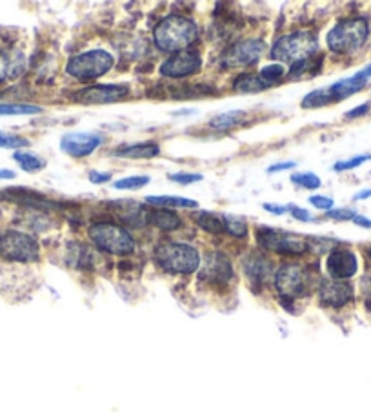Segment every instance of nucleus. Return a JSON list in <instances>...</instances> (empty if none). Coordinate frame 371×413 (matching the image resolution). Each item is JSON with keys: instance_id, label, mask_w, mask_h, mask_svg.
Returning <instances> with one entry per match:
<instances>
[{"instance_id": "nucleus-24", "label": "nucleus", "mask_w": 371, "mask_h": 413, "mask_svg": "<svg viewBox=\"0 0 371 413\" xmlns=\"http://www.w3.org/2000/svg\"><path fill=\"white\" fill-rule=\"evenodd\" d=\"M13 160L27 173H36V171H42L46 168V160L33 151H15Z\"/></svg>"}, {"instance_id": "nucleus-43", "label": "nucleus", "mask_w": 371, "mask_h": 413, "mask_svg": "<svg viewBox=\"0 0 371 413\" xmlns=\"http://www.w3.org/2000/svg\"><path fill=\"white\" fill-rule=\"evenodd\" d=\"M266 211H271L273 215H284L288 214V206H278V204H264Z\"/></svg>"}, {"instance_id": "nucleus-3", "label": "nucleus", "mask_w": 371, "mask_h": 413, "mask_svg": "<svg viewBox=\"0 0 371 413\" xmlns=\"http://www.w3.org/2000/svg\"><path fill=\"white\" fill-rule=\"evenodd\" d=\"M155 263L168 273L189 275L197 271L201 255L193 246L180 242H162L155 248Z\"/></svg>"}, {"instance_id": "nucleus-12", "label": "nucleus", "mask_w": 371, "mask_h": 413, "mask_svg": "<svg viewBox=\"0 0 371 413\" xmlns=\"http://www.w3.org/2000/svg\"><path fill=\"white\" fill-rule=\"evenodd\" d=\"M202 58L197 51H179V53L171 55L166 58L161 66V73L170 79H184V77H191L201 72Z\"/></svg>"}, {"instance_id": "nucleus-27", "label": "nucleus", "mask_w": 371, "mask_h": 413, "mask_svg": "<svg viewBox=\"0 0 371 413\" xmlns=\"http://www.w3.org/2000/svg\"><path fill=\"white\" fill-rule=\"evenodd\" d=\"M331 103H335V98L331 97L330 88H321L315 89V91H309V93L302 98L300 106L304 107V110H313V107L328 106V104Z\"/></svg>"}, {"instance_id": "nucleus-9", "label": "nucleus", "mask_w": 371, "mask_h": 413, "mask_svg": "<svg viewBox=\"0 0 371 413\" xmlns=\"http://www.w3.org/2000/svg\"><path fill=\"white\" fill-rule=\"evenodd\" d=\"M257 242L268 251L281 255H304L309 249L308 242L302 237L271 230L268 226L257 228Z\"/></svg>"}, {"instance_id": "nucleus-17", "label": "nucleus", "mask_w": 371, "mask_h": 413, "mask_svg": "<svg viewBox=\"0 0 371 413\" xmlns=\"http://www.w3.org/2000/svg\"><path fill=\"white\" fill-rule=\"evenodd\" d=\"M0 197L4 200H9V202H17L20 206H27V208H35V209H51L57 208V202H51L48 197L41 195L33 190H26V188H8V190L0 191Z\"/></svg>"}, {"instance_id": "nucleus-39", "label": "nucleus", "mask_w": 371, "mask_h": 413, "mask_svg": "<svg viewBox=\"0 0 371 413\" xmlns=\"http://www.w3.org/2000/svg\"><path fill=\"white\" fill-rule=\"evenodd\" d=\"M353 209H330L328 211V217L333 218V221H353L355 217Z\"/></svg>"}, {"instance_id": "nucleus-18", "label": "nucleus", "mask_w": 371, "mask_h": 413, "mask_svg": "<svg viewBox=\"0 0 371 413\" xmlns=\"http://www.w3.org/2000/svg\"><path fill=\"white\" fill-rule=\"evenodd\" d=\"M26 67V57L15 48H0V84L22 75Z\"/></svg>"}, {"instance_id": "nucleus-37", "label": "nucleus", "mask_w": 371, "mask_h": 413, "mask_svg": "<svg viewBox=\"0 0 371 413\" xmlns=\"http://www.w3.org/2000/svg\"><path fill=\"white\" fill-rule=\"evenodd\" d=\"M288 211L291 214V217L295 218V221H300V223H311V215H309L308 209L299 208L295 204H288Z\"/></svg>"}, {"instance_id": "nucleus-15", "label": "nucleus", "mask_w": 371, "mask_h": 413, "mask_svg": "<svg viewBox=\"0 0 371 413\" xmlns=\"http://www.w3.org/2000/svg\"><path fill=\"white\" fill-rule=\"evenodd\" d=\"M328 273L331 279L335 280H346L357 273L358 263L357 255L348 248H335L328 257Z\"/></svg>"}, {"instance_id": "nucleus-10", "label": "nucleus", "mask_w": 371, "mask_h": 413, "mask_svg": "<svg viewBox=\"0 0 371 413\" xmlns=\"http://www.w3.org/2000/svg\"><path fill=\"white\" fill-rule=\"evenodd\" d=\"M266 49V42L262 39L241 40L237 44L229 46L226 53L220 57V66L229 70V67H246L255 64Z\"/></svg>"}, {"instance_id": "nucleus-14", "label": "nucleus", "mask_w": 371, "mask_h": 413, "mask_svg": "<svg viewBox=\"0 0 371 413\" xmlns=\"http://www.w3.org/2000/svg\"><path fill=\"white\" fill-rule=\"evenodd\" d=\"M233 279V266L228 255L219 254H208L204 266L201 270V280L210 282V284H226Z\"/></svg>"}, {"instance_id": "nucleus-16", "label": "nucleus", "mask_w": 371, "mask_h": 413, "mask_svg": "<svg viewBox=\"0 0 371 413\" xmlns=\"http://www.w3.org/2000/svg\"><path fill=\"white\" fill-rule=\"evenodd\" d=\"M353 286L344 280H322L318 286V297L322 304L331 308H342L353 301Z\"/></svg>"}, {"instance_id": "nucleus-31", "label": "nucleus", "mask_w": 371, "mask_h": 413, "mask_svg": "<svg viewBox=\"0 0 371 413\" xmlns=\"http://www.w3.org/2000/svg\"><path fill=\"white\" fill-rule=\"evenodd\" d=\"M149 181H151V178H149L148 175H135V177H126L121 178V181H116V183L113 184V188L121 191L140 190V188H144L146 184H149Z\"/></svg>"}, {"instance_id": "nucleus-47", "label": "nucleus", "mask_w": 371, "mask_h": 413, "mask_svg": "<svg viewBox=\"0 0 371 413\" xmlns=\"http://www.w3.org/2000/svg\"><path fill=\"white\" fill-rule=\"evenodd\" d=\"M357 75H358V77H363L364 80H367V79H370V77H371V64H370V66H367V67H364L363 72H358Z\"/></svg>"}, {"instance_id": "nucleus-46", "label": "nucleus", "mask_w": 371, "mask_h": 413, "mask_svg": "<svg viewBox=\"0 0 371 413\" xmlns=\"http://www.w3.org/2000/svg\"><path fill=\"white\" fill-rule=\"evenodd\" d=\"M371 197V190H364V191H360V193H357V195L353 197L355 200H364V199H370Z\"/></svg>"}, {"instance_id": "nucleus-45", "label": "nucleus", "mask_w": 371, "mask_h": 413, "mask_svg": "<svg viewBox=\"0 0 371 413\" xmlns=\"http://www.w3.org/2000/svg\"><path fill=\"white\" fill-rule=\"evenodd\" d=\"M17 175H15V171H11V169H0V181H11V178H15Z\"/></svg>"}, {"instance_id": "nucleus-4", "label": "nucleus", "mask_w": 371, "mask_h": 413, "mask_svg": "<svg viewBox=\"0 0 371 413\" xmlns=\"http://www.w3.org/2000/svg\"><path fill=\"white\" fill-rule=\"evenodd\" d=\"M318 49L317 37L311 32H295L284 35L273 44L271 58L281 63H299L311 58Z\"/></svg>"}, {"instance_id": "nucleus-1", "label": "nucleus", "mask_w": 371, "mask_h": 413, "mask_svg": "<svg viewBox=\"0 0 371 413\" xmlns=\"http://www.w3.org/2000/svg\"><path fill=\"white\" fill-rule=\"evenodd\" d=\"M198 39V27L191 18L182 15H170L162 18L153 32V40L161 51L179 53L186 51Z\"/></svg>"}, {"instance_id": "nucleus-7", "label": "nucleus", "mask_w": 371, "mask_h": 413, "mask_svg": "<svg viewBox=\"0 0 371 413\" xmlns=\"http://www.w3.org/2000/svg\"><path fill=\"white\" fill-rule=\"evenodd\" d=\"M115 66V58L104 49H91L82 55L69 58L66 64V72L79 80H93L112 72Z\"/></svg>"}, {"instance_id": "nucleus-40", "label": "nucleus", "mask_w": 371, "mask_h": 413, "mask_svg": "<svg viewBox=\"0 0 371 413\" xmlns=\"http://www.w3.org/2000/svg\"><path fill=\"white\" fill-rule=\"evenodd\" d=\"M88 178H90L91 184H106L112 181V173H102L99 169H91Z\"/></svg>"}, {"instance_id": "nucleus-21", "label": "nucleus", "mask_w": 371, "mask_h": 413, "mask_svg": "<svg viewBox=\"0 0 371 413\" xmlns=\"http://www.w3.org/2000/svg\"><path fill=\"white\" fill-rule=\"evenodd\" d=\"M366 82L367 80H364L363 77L353 75L349 77V79H342L339 80V82H335L333 86H330V93L335 100H342V98L351 97V95L358 93L360 89L366 88Z\"/></svg>"}, {"instance_id": "nucleus-42", "label": "nucleus", "mask_w": 371, "mask_h": 413, "mask_svg": "<svg viewBox=\"0 0 371 413\" xmlns=\"http://www.w3.org/2000/svg\"><path fill=\"white\" fill-rule=\"evenodd\" d=\"M297 166V162H293V160H288V162H277V164H271L268 168V173H281V171H284V169H293Z\"/></svg>"}, {"instance_id": "nucleus-35", "label": "nucleus", "mask_w": 371, "mask_h": 413, "mask_svg": "<svg viewBox=\"0 0 371 413\" xmlns=\"http://www.w3.org/2000/svg\"><path fill=\"white\" fill-rule=\"evenodd\" d=\"M367 160H371V155H358V157H353V159L335 162L333 169H335V171H348V169H355L358 168V166H363L364 162H367Z\"/></svg>"}, {"instance_id": "nucleus-22", "label": "nucleus", "mask_w": 371, "mask_h": 413, "mask_svg": "<svg viewBox=\"0 0 371 413\" xmlns=\"http://www.w3.org/2000/svg\"><path fill=\"white\" fill-rule=\"evenodd\" d=\"M268 88H271V84H268L259 73H242L233 82V89L238 93H260Z\"/></svg>"}, {"instance_id": "nucleus-32", "label": "nucleus", "mask_w": 371, "mask_h": 413, "mask_svg": "<svg viewBox=\"0 0 371 413\" xmlns=\"http://www.w3.org/2000/svg\"><path fill=\"white\" fill-rule=\"evenodd\" d=\"M29 146V140L24 137H18L13 133H6V131H0V148H6V150H20V148Z\"/></svg>"}, {"instance_id": "nucleus-11", "label": "nucleus", "mask_w": 371, "mask_h": 413, "mask_svg": "<svg viewBox=\"0 0 371 413\" xmlns=\"http://www.w3.org/2000/svg\"><path fill=\"white\" fill-rule=\"evenodd\" d=\"M130 95L128 84H95L73 95V100L81 104H112Z\"/></svg>"}, {"instance_id": "nucleus-20", "label": "nucleus", "mask_w": 371, "mask_h": 413, "mask_svg": "<svg viewBox=\"0 0 371 413\" xmlns=\"http://www.w3.org/2000/svg\"><path fill=\"white\" fill-rule=\"evenodd\" d=\"M161 153V146L157 143H137L131 146H121L113 151L115 157L122 159H153Z\"/></svg>"}, {"instance_id": "nucleus-5", "label": "nucleus", "mask_w": 371, "mask_h": 413, "mask_svg": "<svg viewBox=\"0 0 371 413\" xmlns=\"http://www.w3.org/2000/svg\"><path fill=\"white\" fill-rule=\"evenodd\" d=\"M88 235L99 249L112 255H130L135 249L133 237L122 226L113 223H99L88 230Z\"/></svg>"}, {"instance_id": "nucleus-38", "label": "nucleus", "mask_w": 371, "mask_h": 413, "mask_svg": "<svg viewBox=\"0 0 371 413\" xmlns=\"http://www.w3.org/2000/svg\"><path fill=\"white\" fill-rule=\"evenodd\" d=\"M309 204L315 206L317 209H333V199H330V197H324V195H313L309 197Z\"/></svg>"}, {"instance_id": "nucleus-48", "label": "nucleus", "mask_w": 371, "mask_h": 413, "mask_svg": "<svg viewBox=\"0 0 371 413\" xmlns=\"http://www.w3.org/2000/svg\"><path fill=\"white\" fill-rule=\"evenodd\" d=\"M367 257L371 258V246H370V248H367Z\"/></svg>"}, {"instance_id": "nucleus-30", "label": "nucleus", "mask_w": 371, "mask_h": 413, "mask_svg": "<svg viewBox=\"0 0 371 413\" xmlns=\"http://www.w3.org/2000/svg\"><path fill=\"white\" fill-rule=\"evenodd\" d=\"M42 107L32 104H0V115H39Z\"/></svg>"}, {"instance_id": "nucleus-6", "label": "nucleus", "mask_w": 371, "mask_h": 413, "mask_svg": "<svg viewBox=\"0 0 371 413\" xmlns=\"http://www.w3.org/2000/svg\"><path fill=\"white\" fill-rule=\"evenodd\" d=\"M0 257L13 263H36L41 258V246L24 231L8 230L0 233Z\"/></svg>"}, {"instance_id": "nucleus-44", "label": "nucleus", "mask_w": 371, "mask_h": 413, "mask_svg": "<svg viewBox=\"0 0 371 413\" xmlns=\"http://www.w3.org/2000/svg\"><path fill=\"white\" fill-rule=\"evenodd\" d=\"M353 223L357 224V226H363V228H371V221H370V218L363 217V215H355V217H353Z\"/></svg>"}, {"instance_id": "nucleus-19", "label": "nucleus", "mask_w": 371, "mask_h": 413, "mask_svg": "<svg viewBox=\"0 0 371 413\" xmlns=\"http://www.w3.org/2000/svg\"><path fill=\"white\" fill-rule=\"evenodd\" d=\"M242 268H244V273L250 277L251 282L255 284H262L273 271V263L269 258H266L264 255H248L244 261H242Z\"/></svg>"}, {"instance_id": "nucleus-36", "label": "nucleus", "mask_w": 371, "mask_h": 413, "mask_svg": "<svg viewBox=\"0 0 371 413\" xmlns=\"http://www.w3.org/2000/svg\"><path fill=\"white\" fill-rule=\"evenodd\" d=\"M168 178H170V181H173V183H179V184H184V186H188V184L202 181V175L201 173H173V175L170 173L168 175Z\"/></svg>"}, {"instance_id": "nucleus-28", "label": "nucleus", "mask_w": 371, "mask_h": 413, "mask_svg": "<svg viewBox=\"0 0 371 413\" xmlns=\"http://www.w3.org/2000/svg\"><path fill=\"white\" fill-rule=\"evenodd\" d=\"M198 226L202 228L204 231H210V233H215V235H219L224 231V218L222 215H215L211 211H201V214L195 217Z\"/></svg>"}, {"instance_id": "nucleus-13", "label": "nucleus", "mask_w": 371, "mask_h": 413, "mask_svg": "<svg viewBox=\"0 0 371 413\" xmlns=\"http://www.w3.org/2000/svg\"><path fill=\"white\" fill-rule=\"evenodd\" d=\"M104 138L95 133H66L60 140V150L73 159L90 157L102 146Z\"/></svg>"}, {"instance_id": "nucleus-29", "label": "nucleus", "mask_w": 371, "mask_h": 413, "mask_svg": "<svg viewBox=\"0 0 371 413\" xmlns=\"http://www.w3.org/2000/svg\"><path fill=\"white\" fill-rule=\"evenodd\" d=\"M224 218V231H228L229 235L242 239V237L248 235V226L246 221L241 217H235V215H222Z\"/></svg>"}, {"instance_id": "nucleus-26", "label": "nucleus", "mask_w": 371, "mask_h": 413, "mask_svg": "<svg viewBox=\"0 0 371 413\" xmlns=\"http://www.w3.org/2000/svg\"><path fill=\"white\" fill-rule=\"evenodd\" d=\"M246 112H241V110H233V112H224L215 115L211 119L210 126L213 129H229L235 128V126L242 124L246 120Z\"/></svg>"}, {"instance_id": "nucleus-8", "label": "nucleus", "mask_w": 371, "mask_h": 413, "mask_svg": "<svg viewBox=\"0 0 371 413\" xmlns=\"http://www.w3.org/2000/svg\"><path fill=\"white\" fill-rule=\"evenodd\" d=\"M275 288L284 299L306 297L313 288L311 271L297 263L282 264L275 273Z\"/></svg>"}, {"instance_id": "nucleus-41", "label": "nucleus", "mask_w": 371, "mask_h": 413, "mask_svg": "<svg viewBox=\"0 0 371 413\" xmlns=\"http://www.w3.org/2000/svg\"><path fill=\"white\" fill-rule=\"evenodd\" d=\"M371 110V104L370 103H366V104H360V106H357V107H353V110H351V112H348L346 113V119H357V117H364L366 115L367 112H370Z\"/></svg>"}, {"instance_id": "nucleus-2", "label": "nucleus", "mask_w": 371, "mask_h": 413, "mask_svg": "<svg viewBox=\"0 0 371 413\" xmlns=\"http://www.w3.org/2000/svg\"><path fill=\"white\" fill-rule=\"evenodd\" d=\"M370 35V24L366 18L355 17L340 20L328 33V48L337 55H351L360 49Z\"/></svg>"}, {"instance_id": "nucleus-33", "label": "nucleus", "mask_w": 371, "mask_h": 413, "mask_svg": "<svg viewBox=\"0 0 371 413\" xmlns=\"http://www.w3.org/2000/svg\"><path fill=\"white\" fill-rule=\"evenodd\" d=\"M259 75L262 77L268 84L273 86L277 80H281L282 77L286 75V70H284L282 64H269V66H264L262 70H260Z\"/></svg>"}, {"instance_id": "nucleus-34", "label": "nucleus", "mask_w": 371, "mask_h": 413, "mask_svg": "<svg viewBox=\"0 0 371 413\" xmlns=\"http://www.w3.org/2000/svg\"><path fill=\"white\" fill-rule=\"evenodd\" d=\"M291 183L297 186H302L306 190H317L321 188V178L315 173H295L291 175Z\"/></svg>"}, {"instance_id": "nucleus-23", "label": "nucleus", "mask_w": 371, "mask_h": 413, "mask_svg": "<svg viewBox=\"0 0 371 413\" xmlns=\"http://www.w3.org/2000/svg\"><path fill=\"white\" fill-rule=\"evenodd\" d=\"M149 224L157 226L158 230L164 231H173L177 228H180L182 221L177 214H173L171 209H158V211H151L149 214Z\"/></svg>"}, {"instance_id": "nucleus-25", "label": "nucleus", "mask_w": 371, "mask_h": 413, "mask_svg": "<svg viewBox=\"0 0 371 413\" xmlns=\"http://www.w3.org/2000/svg\"><path fill=\"white\" fill-rule=\"evenodd\" d=\"M146 202L153 206H161V208H197L198 206L197 200L177 195H149L146 197Z\"/></svg>"}]
</instances>
